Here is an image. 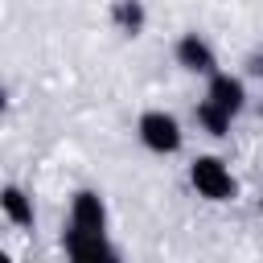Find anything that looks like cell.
I'll use <instances>...</instances> for the list:
<instances>
[{
  "label": "cell",
  "mask_w": 263,
  "mask_h": 263,
  "mask_svg": "<svg viewBox=\"0 0 263 263\" xmlns=\"http://www.w3.org/2000/svg\"><path fill=\"white\" fill-rule=\"evenodd\" d=\"M58 247H62V255L74 259V263H115V259H119V247H115L107 234H99V230L66 226L62 238H58Z\"/></svg>",
  "instance_id": "3"
},
{
  "label": "cell",
  "mask_w": 263,
  "mask_h": 263,
  "mask_svg": "<svg viewBox=\"0 0 263 263\" xmlns=\"http://www.w3.org/2000/svg\"><path fill=\"white\" fill-rule=\"evenodd\" d=\"M259 218H263V193H259Z\"/></svg>",
  "instance_id": "11"
},
{
  "label": "cell",
  "mask_w": 263,
  "mask_h": 263,
  "mask_svg": "<svg viewBox=\"0 0 263 263\" xmlns=\"http://www.w3.org/2000/svg\"><path fill=\"white\" fill-rule=\"evenodd\" d=\"M193 123H197V132L201 136H210V140H226L230 136V127H234V115L230 111H222L218 103H210L205 95L197 99V107H193Z\"/></svg>",
  "instance_id": "8"
},
{
  "label": "cell",
  "mask_w": 263,
  "mask_h": 263,
  "mask_svg": "<svg viewBox=\"0 0 263 263\" xmlns=\"http://www.w3.org/2000/svg\"><path fill=\"white\" fill-rule=\"evenodd\" d=\"M136 140H140L152 156H177V152L185 148V127H181V119H177L173 111L148 107V111H140V119H136Z\"/></svg>",
  "instance_id": "2"
},
{
  "label": "cell",
  "mask_w": 263,
  "mask_h": 263,
  "mask_svg": "<svg viewBox=\"0 0 263 263\" xmlns=\"http://www.w3.org/2000/svg\"><path fill=\"white\" fill-rule=\"evenodd\" d=\"M107 197L99 189H74L70 193V214H66V226H78V230H99L107 234Z\"/></svg>",
  "instance_id": "5"
},
{
  "label": "cell",
  "mask_w": 263,
  "mask_h": 263,
  "mask_svg": "<svg viewBox=\"0 0 263 263\" xmlns=\"http://www.w3.org/2000/svg\"><path fill=\"white\" fill-rule=\"evenodd\" d=\"M205 99L210 103H218L222 111H230L234 119L247 111V78L242 74H230V70H214L210 78H205Z\"/></svg>",
  "instance_id": "6"
},
{
  "label": "cell",
  "mask_w": 263,
  "mask_h": 263,
  "mask_svg": "<svg viewBox=\"0 0 263 263\" xmlns=\"http://www.w3.org/2000/svg\"><path fill=\"white\" fill-rule=\"evenodd\" d=\"M107 21H111L123 37H140L144 25H148V8H144V0H111Z\"/></svg>",
  "instance_id": "9"
},
{
  "label": "cell",
  "mask_w": 263,
  "mask_h": 263,
  "mask_svg": "<svg viewBox=\"0 0 263 263\" xmlns=\"http://www.w3.org/2000/svg\"><path fill=\"white\" fill-rule=\"evenodd\" d=\"M173 62H177L185 74H197V78H210L214 70H222V66H218V49H214L210 37L197 33V29H185V33L173 41Z\"/></svg>",
  "instance_id": "4"
},
{
  "label": "cell",
  "mask_w": 263,
  "mask_h": 263,
  "mask_svg": "<svg viewBox=\"0 0 263 263\" xmlns=\"http://www.w3.org/2000/svg\"><path fill=\"white\" fill-rule=\"evenodd\" d=\"M247 78H263V53H251L247 58Z\"/></svg>",
  "instance_id": "10"
},
{
  "label": "cell",
  "mask_w": 263,
  "mask_h": 263,
  "mask_svg": "<svg viewBox=\"0 0 263 263\" xmlns=\"http://www.w3.org/2000/svg\"><path fill=\"white\" fill-rule=\"evenodd\" d=\"M189 185L210 205H226V201L238 197V181H234L230 164L222 156H214V152H201V156L189 160Z\"/></svg>",
  "instance_id": "1"
},
{
  "label": "cell",
  "mask_w": 263,
  "mask_h": 263,
  "mask_svg": "<svg viewBox=\"0 0 263 263\" xmlns=\"http://www.w3.org/2000/svg\"><path fill=\"white\" fill-rule=\"evenodd\" d=\"M0 214H4V222H8V226H16V230H29V226L37 222L33 193H29V189H21L16 181H8V185L0 189Z\"/></svg>",
  "instance_id": "7"
}]
</instances>
